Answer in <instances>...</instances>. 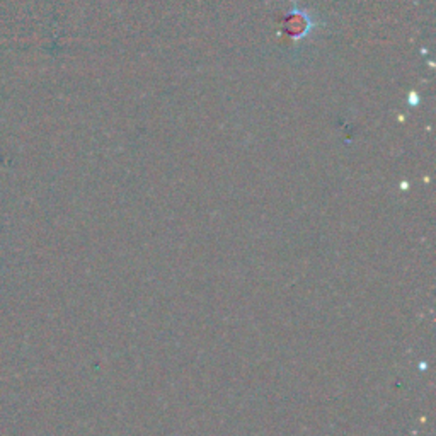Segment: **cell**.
I'll return each mask as SVG.
<instances>
[{"mask_svg": "<svg viewBox=\"0 0 436 436\" xmlns=\"http://www.w3.org/2000/svg\"><path fill=\"white\" fill-rule=\"evenodd\" d=\"M312 28H314L312 18H310L307 12H304L297 6H293V9L288 12L287 19H285V31L288 33V36H290L293 41L304 40V38L312 31Z\"/></svg>", "mask_w": 436, "mask_h": 436, "instance_id": "1", "label": "cell"}, {"mask_svg": "<svg viewBox=\"0 0 436 436\" xmlns=\"http://www.w3.org/2000/svg\"><path fill=\"white\" fill-rule=\"evenodd\" d=\"M408 103L411 104V106H416V104L419 103V96L416 94V92H411L409 98H408Z\"/></svg>", "mask_w": 436, "mask_h": 436, "instance_id": "2", "label": "cell"}]
</instances>
